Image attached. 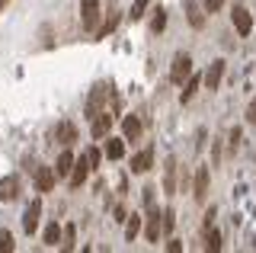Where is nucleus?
<instances>
[{
	"instance_id": "7ed1b4c3",
	"label": "nucleus",
	"mask_w": 256,
	"mask_h": 253,
	"mask_svg": "<svg viewBox=\"0 0 256 253\" xmlns=\"http://www.w3.org/2000/svg\"><path fill=\"white\" fill-rule=\"evenodd\" d=\"M189 74H192V54H189V52H180V54L173 58V64H170V84L180 86Z\"/></svg>"
},
{
	"instance_id": "7c9ffc66",
	"label": "nucleus",
	"mask_w": 256,
	"mask_h": 253,
	"mask_svg": "<svg viewBox=\"0 0 256 253\" xmlns=\"http://www.w3.org/2000/svg\"><path fill=\"white\" fill-rule=\"evenodd\" d=\"M166 250H173V253H180V250H182V240H176V237H170V244H166Z\"/></svg>"
},
{
	"instance_id": "f03ea898",
	"label": "nucleus",
	"mask_w": 256,
	"mask_h": 253,
	"mask_svg": "<svg viewBox=\"0 0 256 253\" xmlns=\"http://www.w3.org/2000/svg\"><path fill=\"white\" fill-rule=\"evenodd\" d=\"M93 173V164H90V157H86V151L80 154V157H74V167H70V173H68V180H70V186L74 189H80L86 183V176Z\"/></svg>"
},
{
	"instance_id": "cd10ccee",
	"label": "nucleus",
	"mask_w": 256,
	"mask_h": 253,
	"mask_svg": "<svg viewBox=\"0 0 256 253\" xmlns=\"http://www.w3.org/2000/svg\"><path fill=\"white\" fill-rule=\"evenodd\" d=\"M221 6H224V0H202L205 13H221Z\"/></svg>"
},
{
	"instance_id": "412c9836",
	"label": "nucleus",
	"mask_w": 256,
	"mask_h": 253,
	"mask_svg": "<svg viewBox=\"0 0 256 253\" xmlns=\"http://www.w3.org/2000/svg\"><path fill=\"white\" fill-rule=\"evenodd\" d=\"M164 189H166V196H173L176 192V160L170 157L166 160V176H164Z\"/></svg>"
},
{
	"instance_id": "f257e3e1",
	"label": "nucleus",
	"mask_w": 256,
	"mask_h": 253,
	"mask_svg": "<svg viewBox=\"0 0 256 253\" xmlns=\"http://www.w3.org/2000/svg\"><path fill=\"white\" fill-rule=\"evenodd\" d=\"M100 16H102V0H80V26L86 32L100 26Z\"/></svg>"
},
{
	"instance_id": "9d476101",
	"label": "nucleus",
	"mask_w": 256,
	"mask_h": 253,
	"mask_svg": "<svg viewBox=\"0 0 256 253\" xmlns=\"http://www.w3.org/2000/svg\"><path fill=\"white\" fill-rule=\"evenodd\" d=\"M32 183H36V192H38V196H45V192H52V189H54L58 176H54V170H52V167H38Z\"/></svg>"
},
{
	"instance_id": "dca6fc26",
	"label": "nucleus",
	"mask_w": 256,
	"mask_h": 253,
	"mask_svg": "<svg viewBox=\"0 0 256 253\" xmlns=\"http://www.w3.org/2000/svg\"><path fill=\"white\" fill-rule=\"evenodd\" d=\"M70 167H74V154H70V148L68 151H61V157H58V164H54V176L58 180H68V173H70Z\"/></svg>"
},
{
	"instance_id": "6e6552de",
	"label": "nucleus",
	"mask_w": 256,
	"mask_h": 253,
	"mask_svg": "<svg viewBox=\"0 0 256 253\" xmlns=\"http://www.w3.org/2000/svg\"><path fill=\"white\" fill-rule=\"evenodd\" d=\"M112 118H116V116H112V112H102V109L90 116V135H93L96 141H100V138H106L109 132H112Z\"/></svg>"
},
{
	"instance_id": "a211bd4d",
	"label": "nucleus",
	"mask_w": 256,
	"mask_h": 253,
	"mask_svg": "<svg viewBox=\"0 0 256 253\" xmlns=\"http://www.w3.org/2000/svg\"><path fill=\"white\" fill-rule=\"evenodd\" d=\"M42 240H45V247H58V244H61V224H58V221H48V224H45Z\"/></svg>"
},
{
	"instance_id": "aec40b11",
	"label": "nucleus",
	"mask_w": 256,
	"mask_h": 253,
	"mask_svg": "<svg viewBox=\"0 0 256 253\" xmlns=\"http://www.w3.org/2000/svg\"><path fill=\"white\" fill-rule=\"evenodd\" d=\"M116 26H118V10H112L109 16H106V22H100V26L93 29V36H96V38H102V36H109Z\"/></svg>"
},
{
	"instance_id": "39448f33",
	"label": "nucleus",
	"mask_w": 256,
	"mask_h": 253,
	"mask_svg": "<svg viewBox=\"0 0 256 253\" xmlns=\"http://www.w3.org/2000/svg\"><path fill=\"white\" fill-rule=\"evenodd\" d=\"M38 221H42V196H36L29 205H26V215H22V231L29 237L38 231Z\"/></svg>"
},
{
	"instance_id": "393cba45",
	"label": "nucleus",
	"mask_w": 256,
	"mask_h": 253,
	"mask_svg": "<svg viewBox=\"0 0 256 253\" xmlns=\"http://www.w3.org/2000/svg\"><path fill=\"white\" fill-rule=\"evenodd\" d=\"M160 224H164V234L170 237V234H173V228H176V212H173V208L160 212Z\"/></svg>"
},
{
	"instance_id": "4be33fe9",
	"label": "nucleus",
	"mask_w": 256,
	"mask_h": 253,
	"mask_svg": "<svg viewBox=\"0 0 256 253\" xmlns=\"http://www.w3.org/2000/svg\"><path fill=\"white\" fill-rule=\"evenodd\" d=\"M164 29H166V10H164V6H157V10H154V16H150V32L160 36Z\"/></svg>"
},
{
	"instance_id": "1a4fd4ad",
	"label": "nucleus",
	"mask_w": 256,
	"mask_h": 253,
	"mask_svg": "<svg viewBox=\"0 0 256 253\" xmlns=\"http://www.w3.org/2000/svg\"><path fill=\"white\" fill-rule=\"evenodd\" d=\"M20 192H22V183H20L16 173H10V176L0 180V202H16V199H20Z\"/></svg>"
},
{
	"instance_id": "2f4dec72",
	"label": "nucleus",
	"mask_w": 256,
	"mask_h": 253,
	"mask_svg": "<svg viewBox=\"0 0 256 253\" xmlns=\"http://www.w3.org/2000/svg\"><path fill=\"white\" fill-rule=\"evenodd\" d=\"M148 205H154V189H144V208Z\"/></svg>"
},
{
	"instance_id": "bb28decb",
	"label": "nucleus",
	"mask_w": 256,
	"mask_h": 253,
	"mask_svg": "<svg viewBox=\"0 0 256 253\" xmlns=\"http://www.w3.org/2000/svg\"><path fill=\"white\" fill-rule=\"evenodd\" d=\"M13 234L10 231H0V253H13Z\"/></svg>"
},
{
	"instance_id": "0eeeda50",
	"label": "nucleus",
	"mask_w": 256,
	"mask_h": 253,
	"mask_svg": "<svg viewBox=\"0 0 256 253\" xmlns=\"http://www.w3.org/2000/svg\"><path fill=\"white\" fill-rule=\"evenodd\" d=\"M230 22H234V29L240 36H250L253 32V16H250V10H246L244 4H237V6H230Z\"/></svg>"
},
{
	"instance_id": "c756f323",
	"label": "nucleus",
	"mask_w": 256,
	"mask_h": 253,
	"mask_svg": "<svg viewBox=\"0 0 256 253\" xmlns=\"http://www.w3.org/2000/svg\"><path fill=\"white\" fill-rule=\"evenodd\" d=\"M246 122L250 125H256V96H253V102L246 106Z\"/></svg>"
},
{
	"instance_id": "6ab92c4d",
	"label": "nucleus",
	"mask_w": 256,
	"mask_h": 253,
	"mask_svg": "<svg viewBox=\"0 0 256 253\" xmlns=\"http://www.w3.org/2000/svg\"><path fill=\"white\" fill-rule=\"evenodd\" d=\"M106 138H109V135H106ZM102 154H106L109 160H122V157H125V141L109 138V141H106V151H102Z\"/></svg>"
},
{
	"instance_id": "b1692460",
	"label": "nucleus",
	"mask_w": 256,
	"mask_h": 253,
	"mask_svg": "<svg viewBox=\"0 0 256 253\" xmlns=\"http://www.w3.org/2000/svg\"><path fill=\"white\" fill-rule=\"evenodd\" d=\"M186 20H189V26H196V29H202V26H205V13L198 10L196 4H189V6H186Z\"/></svg>"
},
{
	"instance_id": "473e14b6",
	"label": "nucleus",
	"mask_w": 256,
	"mask_h": 253,
	"mask_svg": "<svg viewBox=\"0 0 256 253\" xmlns=\"http://www.w3.org/2000/svg\"><path fill=\"white\" fill-rule=\"evenodd\" d=\"M214 215H218L214 208H208V212H205V228H208V224H214Z\"/></svg>"
},
{
	"instance_id": "20e7f679",
	"label": "nucleus",
	"mask_w": 256,
	"mask_h": 253,
	"mask_svg": "<svg viewBox=\"0 0 256 253\" xmlns=\"http://www.w3.org/2000/svg\"><path fill=\"white\" fill-rule=\"evenodd\" d=\"M144 221V237H148V244H157L160 237H164V224H160V208H154V205H148V218Z\"/></svg>"
},
{
	"instance_id": "f8f14e48",
	"label": "nucleus",
	"mask_w": 256,
	"mask_h": 253,
	"mask_svg": "<svg viewBox=\"0 0 256 253\" xmlns=\"http://www.w3.org/2000/svg\"><path fill=\"white\" fill-rule=\"evenodd\" d=\"M221 77H224V61L218 58V61H212V64H208L202 84L208 86V90H218V86H221Z\"/></svg>"
},
{
	"instance_id": "c85d7f7f",
	"label": "nucleus",
	"mask_w": 256,
	"mask_h": 253,
	"mask_svg": "<svg viewBox=\"0 0 256 253\" xmlns=\"http://www.w3.org/2000/svg\"><path fill=\"white\" fill-rule=\"evenodd\" d=\"M237 148H240V128H230V141H228V151L234 154Z\"/></svg>"
},
{
	"instance_id": "a878e982",
	"label": "nucleus",
	"mask_w": 256,
	"mask_h": 253,
	"mask_svg": "<svg viewBox=\"0 0 256 253\" xmlns=\"http://www.w3.org/2000/svg\"><path fill=\"white\" fill-rule=\"evenodd\" d=\"M150 4H154V0H134V4H132V13H128V16H132V20H141V16H144V10H148Z\"/></svg>"
},
{
	"instance_id": "ddd939ff",
	"label": "nucleus",
	"mask_w": 256,
	"mask_h": 253,
	"mask_svg": "<svg viewBox=\"0 0 256 253\" xmlns=\"http://www.w3.org/2000/svg\"><path fill=\"white\" fill-rule=\"evenodd\" d=\"M54 138H58V144L70 148L77 141V125L74 122H58V125H54Z\"/></svg>"
},
{
	"instance_id": "2eb2a0df",
	"label": "nucleus",
	"mask_w": 256,
	"mask_h": 253,
	"mask_svg": "<svg viewBox=\"0 0 256 253\" xmlns=\"http://www.w3.org/2000/svg\"><path fill=\"white\" fill-rule=\"evenodd\" d=\"M198 86H202V74H189L186 80H182V93H180L182 106H189V102H192V96L198 93Z\"/></svg>"
},
{
	"instance_id": "72a5a7b5",
	"label": "nucleus",
	"mask_w": 256,
	"mask_h": 253,
	"mask_svg": "<svg viewBox=\"0 0 256 253\" xmlns=\"http://www.w3.org/2000/svg\"><path fill=\"white\" fill-rule=\"evenodd\" d=\"M10 4H13V0H0V13H4V10H6Z\"/></svg>"
},
{
	"instance_id": "9b49d317",
	"label": "nucleus",
	"mask_w": 256,
	"mask_h": 253,
	"mask_svg": "<svg viewBox=\"0 0 256 253\" xmlns=\"http://www.w3.org/2000/svg\"><path fill=\"white\" fill-rule=\"evenodd\" d=\"M141 132H144V125H141V116H125L122 118V135L125 141H141Z\"/></svg>"
},
{
	"instance_id": "f3484780",
	"label": "nucleus",
	"mask_w": 256,
	"mask_h": 253,
	"mask_svg": "<svg viewBox=\"0 0 256 253\" xmlns=\"http://www.w3.org/2000/svg\"><path fill=\"white\" fill-rule=\"evenodd\" d=\"M224 247V237H221V231L214 224H208L205 228V250H212V253H218Z\"/></svg>"
},
{
	"instance_id": "423d86ee",
	"label": "nucleus",
	"mask_w": 256,
	"mask_h": 253,
	"mask_svg": "<svg viewBox=\"0 0 256 253\" xmlns=\"http://www.w3.org/2000/svg\"><path fill=\"white\" fill-rule=\"evenodd\" d=\"M208 186H212V170H208L205 164H198V167H196V180H192V196H196V202L208 199Z\"/></svg>"
},
{
	"instance_id": "4468645a",
	"label": "nucleus",
	"mask_w": 256,
	"mask_h": 253,
	"mask_svg": "<svg viewBox=\"0 0 256 253\" xmlns=\"http://www.w3.org/2000/svg\"><path fill=\"white\" fill-rule=\"evenodd\" d=\"M150 167H154V148H144L132 157V173H148Z\"/></svg>"
},
{
	"instance_id": "5701e85b",
	"label": "nucleus",
	"mask_w": 256,
	"mask_h": 253,
	"mask_svg": "<svg viewBox=\"0 0 256 253\" xmlns=\"http://www.w3.org/2000/svg\"><path fill=\"white\" fill-rule=\"evenodd\" d=\"M141 234V215H125V237L134 240Z\"/></svg>"
}]
</instances>
